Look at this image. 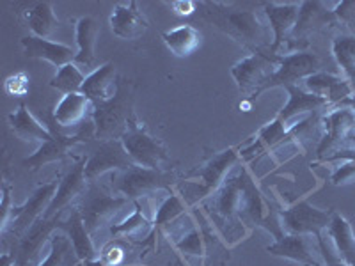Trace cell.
<instances>
[{
	"mask_svg": "<svg viewBox=\"0 0 355 266\" xmlns=\"http://www.w3.org/2000/svg\"><path fill=\"white\" fill-rule=\"evenodd\" d=\"M202 208L222 240L230 245H236L245 238L250 226L272 231L275 240L283 236L268 224V220L272 222L270 213L245 167H234L226 181L202 201Z\"/></svg>",
	"mask_w": 355,
	"mask_h": 266,
	"instance_id": "1",
	"label": "cell"
},
{
	"mask_svg": "<svg viewBox=\"0 0 355 266\" xmlns=\"http://www.w3.org/2000/svg\"><path fill=\"white\" fill-rule=\"evenodd\" d=\"M202 17L250 53L270 48L268 25L252 9H234L222 2H206L202 4Z\"/></svg>",
	"mask_w": 355,
	"mask_h": 266,
	"instance_id": "2",
	"label": "cell"
},
{
	"mask_svg": "<svg viewBox=\"0 0 355 266\" xmlns=\"http://www.w3.org/2000/svg\"><path fill=\"white\" fill-rule=\"evenodd\" d=\"M93 105L94 137L103 142L119 141L133 117V84L126 78H117L114 96Z\"/></svg>",
	"mask_w": 355,
	"mask_h": 266,
	"instance_id": "3",
	"label": "cell"
},
{
	"mask_svg": "<svg viewBox=\"0 0 355 266\" xmlns=\"http://www.w3.org/2000/svg\"><path fill=\"white\" fill-rule=\"evenodd\" d=\"M119 141H121L123 148L135 166L144 167V169L164 170V166L169 163L166 145L162 144L157 137H153L146 130V126L135 119V116L130 119L128 126H126Z\"/></svg>",
	"mask_w": 355,
	"mask_h": 266,
	"instance_id": "4",
	"label": "cell"
},
{
	"mask_svg": "<svg viewBox=\"0 0 355 266\" xmlns=\"http://www.w3.org/2000/svg\"><path fill=\"white\" fill-rule=\"evenodd\" d=\"M320 71V59L315 53L309 52H293L288 55H277L275 61V69L270 77L266 78L261 84V87L256 91L254 98L275 87H291L299 85V82H304L307 77L315 75Z\"/></svg>",
	"mask_w": 355,
	"mask_h": 266,
	"instance_id": "5",
	"label": "cell"
},
{
	"mask_svg": "<svg viewBox=\"0 0 355 266\" xmlns=\"http://www.w3.org/2000/svg\"><path fill=\"white\" fill-rule=\"evenodd\" d=\"M173 183V174L157 169H144L133 166L125 172H119L116 183L117 194H121L128 201L139 202L142 197L155 194L157 190L169 188Z\"/></svg>",
	"mask_w": 355,
	"mask_h": 266,
	"instance_id": "6",
	"label": "cell"
},
{
	"mask_svg": "<svg viewBox=\"0 0 355 266\" xmlns=\"http://www.w3.org/2000/svg\"><path fill=\"white\" fill-rule=\"evenodd\" d=\"M128 202V199L123 197L121 194H109L98 186H91L84 194L82 204L78 208L89 234L93 236V234L100 233L101 227L109 224L110 218L117 211L123 210Z\"/></svg>",
	"mask_w": 355,
	"mask_h": 266,
	"instance_id": "7",
	"label": "cell"
},
{
	"mask_svg": "<svg viewBox=\"0 0 355 266\" xmlns=\"http://www.w3.org/2000/svg\"><path fill=\"white\" fill-rule=\"evenodd\" d=\"M240 157L236 148H227V150L220 151V153L214 154L208 161H205L201 167L194 169L192 172H189L187 179H199L201 185L198 188V201L199 199H206L208 195H211L222 183L226 181L227 176L234 170V166L239 163Z\"/></svg>",
	"mask_w": 355,
	"mask_h": 266,
	"instance_id": "8",
	"label": "cell"
},
{
	"mask_svg": "<svg viewBox=\"0 0 355 266\" xmlns=\"http://www.w3.org/2000/svg\"><path fill=\"white\" fill-rule=\"evenodd\" d=\"M332 211H322L311 204L309 201H299L286 210L279 211L281 226L291 234H315L322 236V231L331 224Z\"/></svg>",
	"mask_w": 355,
	"mask_h": 266,
	"instance_id": "9",
	"label": "cell"
},
{
	"mask_svg": "<svg viewBox=\"0 0 355 266\" xmlns=\"http://www.w3.org/2000/svg\"><path fill=\"white\" fill-rule=\"evenodd\" d=\"M275 61H277V55L258 52L250 53L249 57L236 62L231 68V75H233L240 93L254 98L256 91L261 87L263 82L274 73Z\"/></svg>",
	"mask_w": 355,
	"mask_h": 266,
	"instance_id": "10",
	"label": "cell"
},
{
	"mask_svg": "<svg viewBox=\"0 0 355 266\" xmlns=\"http://www.w3.org/2000/svg\"><path fill=\"white\" fill-rule=\"evenodd\" d=\"M57 192V181L44 183V185L37 186L33 192V195L27 199L21 206L12 208L11 222L9 227L15 236H24L31 227L43 218V215L49 210L50 202H52L53 195Z\"/></svg>",
	"mask_w": 355,
	"mask_h": 266,
	"instance_id": "11",
	"label": "cell"
},
{
	"mask_svg": "<svg viewBox=\"0 0 355 266\" xmlns=\"http://www.w3.org/2000/svg\"><path fill=\"white\" fill-rule=\"evenodd\" d=\"M133 166L135 163L125 151L121 141H105L94 151L93 157L85 161V179L93 185L98 177L110 172V170L125 172Z\"/></svg>",
	"mask_w": 355,
	"mask_h": 266,
	"instance_id": "12",
	"label": "cell"
},
{
	"mask_svg": "<svg viewBox=\"0 0 355 266\" xmlns=\"http://www.w3.org/2000/svg\"><path fill=\"white\" fill-rule=\"evenodd\" d=\"M322 125L323 135L316 148V154L320 158L325 157V153H331L339 142H345V139L354 132L355 110L347 105H336L331 112L322 117Z\"/></svg>",
	"mask_w": 355,
	"mask_h": 266,
	"instance_id": "13",
	"label": "cell"
},
{
	"mask_svg": "<svg viewBox=\"0 0 355 266\" xmlns=\"http://www.w3.org/2000/svg\"><path fill=\"white\" fill-rule=\"evenodd\" d=\"M49 128L52 132V139L40 144L36 153H33L31 157L21 161L27 169L37 170L41 167L49 166V163H53V161H61L62 158H66L68 151L71 148H75L77 144H80L85 137L84 132L77 133V135H62L61 132H57V125L53 119Z\"/></svg>",
	"mask_w": 355,
	"mask_h": 266,
	"instance_id": "14",
	"label": "cell"
},
{
	"mask_svg": "<svg viewBox=\"0 0 355 266\" xmlns=\"http://www.w3.org/2000/svg\"><path fill=\"white\" fill-rule=\"evenodd\" d=\"M299 2H288V4L265 2L263 4V12L268 18V25H270L272 33H274V41H272L270 48H268L272 55H279V50L290 41L297 18H299Z\"/></svg>",
	"mask_w": 355,
	"mask_h": 266,
	"instance_id": "15",
	"label": "cell"
},
{
	"mask_svg": "<svg viewBox=\"0 0 355 266\" xmlns=\"http://www.w3.org/2000/svg\"><path fill=\"white\" fill-rule=\"evenodd\" d=\"M85 185H87V179H85V160H78L71 167V170L62 177L59 186H57V192L53 195L52 202H50L49 210L43 215L44 220L59 218V215H61L64 208H68L78 195H84L87 192Z\"/></svg>",
	"mask_w": 355,
	"mask_h": 266,
	"instance_id": "16",
	"label": "cell"
},
{
	"mask_svg": "<svg viewBox=\"0 0 355 266\" xmlns=\"http://www.w3.org/2000/svg\"><path fill=\"white\" fill-rule=\"evenodd\" d=\"M110 28L114 36L119 39L135 41L141 39L148 28L150 21L144 17V12L139 9L137 2H128V4H117L110 15Z\"/></svg>",
	"mask_w": 355,
	"mask_h": 266,
	"instance_id": "17",
	"label": "cell"
},
{
	"mask_svg": "<svg viewBox=\"0 0 355 266\" xmlns=\"http://www.w3.org/2000/svg\"><path fill=\"white\" fill-rule=\"evenodd\" d=\"M21 46H24L25 55L27 57L46 61L59 69L64 68L66 64L75 62V57H77V52L71 46H68V44L43 39V37L37 36L21 37Z\"/></svg>",
	"mask_w": 355,
	"mask_h": 266,
	"instance_id": "18",
	"label": "cell"
},
{
	"mask_svg": "<svg viewBox=\"0 0 355 266\" xmlns=\"http://www.w3.org/2000/svg\"><path fill=\"white\" fill-rule=\"evenodd\" d=\"M304 89L307 93H313L316 96L323 98V100H327L331 107H336L338 103H341V101L354 94V89L348 84L347 78L323 71L307 77L304 80Z\"/></svg>",
	"mask_w": 355,
	"mask_h": 266,
	"instance_id": "19",
	"label": "cell"
},
{
	"mask_svg": "<svg viewBox=\"0 0 355 266\" xmlns=\"http://www.w3.org/2000/svg\"><path fill=\"white\" fill-rule=\"evenodd\" d=\"M57 226H61V220H59V218H53V220H44V218H41L40 222H36V224L21 236L17 254H12L11 258V266H27L28 263L33 261V258L40 252L43 243L49 238H52V233L55 231Z\"/></svg>",
	"mask_w": 355,
	"mask_h": 266,
	"instance_id": "20",
	"label": "cell"
},
{
	"mask_svg": "<svg viewBox=\"0 0 355 266\" xmlns=\"http://www.w3.org/2000/svg\"><path fill=\"white\" fill-rule=\"evenodd\" d=\"M336 20L338 18H336L334 11H327L322 2H300L299 18H297L291 37L299 41L302 37H307L309 34L318 33V30H322L323 27H327Z\"/></svg>",
	"mask_w": 355,
	"mask_h": 266,
	"instance_id": "21",
	"label": "cell"
},
{
	"mask_svg": "<svg viewBox=\"0 0 355 266\" xmlns=\"http://www.w3.org/2000/svg\"><path fill=\"white\" fill-rule=\"evenodd\" d=\"M288 93V103L281 109V112L277 114V117L284 125L295 119V117L306 116V114L316 112V110L327 109L329 101L323 100V98L316 96L313 93H307L306 89H302L300 85H291L286 87Z\"/></svg>",
	"mask_w": 355,
	"mask_h": 266,
	"instance_id": "22",
	"label": "cell"
},
{
	"mask_svg": "<svg viewBox=\"0 0 355 266\" xmlns=\"http://www.w3.org/2000/svg\"><path fill=\"white\" fill-rule=\"evenodd\" d=\"M61 229L66 231L69 242H71L73 245V252L77 254V258L80 259V261H96L98 254L96 249H94L93 238H91V234H89L84 220H82V215L78 208H75V210L69 213L68 220L61 222Z\"/></svg>",
	"mask_w": 355,
	"mask_h": 266,
	"instance_id": "23",
	"label": "cell"
},
{
	"mask_svg": "<svg viewBox=\"0 0 355 266\" xmlns=\"http://www.w3.org/2000/svg\"><path fill=\"white\" fill-rule=\"evenodd\" d=\"M266 252L272 256H277V258L290 259V261L299 263V265L304 266H322V263L313 258L306 236H302V234H283L272 245L266 247Z\"/></svg>",
	"mask_w": 355,
	"mask_h": 266,
	"instance_id": "24",
	"label": "cell"
},
{
	"mask_svg": "<svg viewBox=\"0 0 355 266\" xmlns=\"http://www.w3.org/2000/svg\"><path fill=\"white\" fill-rule=\"evenodd\" d=\"M116 84V66L112 62H107V64H101L100 68H96L91 75L85 77L80 93L87 96L93 103H103V101H109L114 96Z\"/></svg>",
	"mask_w": 355,
	"mask_h": 266,
	"instance_id": "25",
	"label": "cell"
},
{
	"mask_svg": "<svg viewBox=\"0 0 355 266\" xmlns=\"http://www.w3.org/2000/svg\"><path fill=\"white\" fill-rule=\"evenodd\" d=\"M93 101L82 93H73L62 96L53 109L52 119L59 126H75L82 123L87 116H93Z\"/></svg>",
	"mask_w": 355,
	"mask_h": 266,
	"instance_id": "26",
	"label": "cell"
},
{
	"mask_svg": "<svg viewBox=\"0 0 355 266\" xmlns=\"http://www.w3.org/2000/svg\"><path fill=\"white\" fill-rule=\"evenodd\" d=\"M8 121L12 133L25 142H40V144H43V142L52 139L50 128H44L24 103L18 107L17 112L9 114Z\"/></svg>",
	"mask_w": 355,
	"mask_h": 266,
	"instance_id": "27",
	"label": "cell"
},
{
	"mask_svg": "<svg viewBox=\"0 0 355 266\" xmlns=\"http://www.w3.org/2000/svg\"><path fill=\"white\" fill-rule=\"evenodd\" d=\"M327 233L332 238V242H334L336 249H338L339 258L343 259L347 265L355 266V234L350 222L343 215L338 213V211H332Z\"/></svg>",
	"mask_w": 355,
	"mask_h": 266,
	"instance_id": "28",
	"label": "cell"
},
{
	"mask_svg": "<svg viewBox=\"0 0 355 266\" xmlns=\"http://www.w3.org/2000/svg\"><path fill=\"white\" fill-rule=\"evenodd\" d=\"M25 20H27L28 28L33 30V36L43 37V39L53 36L62 25L50 2H37L31 6L25 12Z\"/></svg>",
	"mask_w": 355,
	"mask_h": 266,
	"instance_id": "29",
	"label": "cell"
},
{
	"mask_svg": "<svg viewBox=\"0 0 355 266\" xmlns=\"http://www.w3.org/2000/svg\"><path fill=\"white\" fill-rule=\"evenodd\" d=\"M75 33H77V44H78L75 64L91 68V66L94 64V46H96L100 27H98V24L94 21V18L84 17L77 21V25H75Z\"/></svg>",
	"mask_w": 355,
	"mask_h": 266,
	"instance_id": "30",
	"label": "cell"
},
{
	"mask_svg": "<svg viewBox=\"0 0 355 266\" xmlns=\"http://www.w3.org/2000/svg\"><path fill=\"white\" fill-rule=\"evenodd\" d=\"M162 39L167 48L176 57H189L194 53L201 44V33L194 25H180L162 34Z\"/></svg>",
	"mask_w": 355,
	"mask_h": 266,
	"instance_id": "31",
	"label": "cell"
},
{
	"mask_svg": "<svg viewBox=\"0 0 355 266\" xmlns=\"http://www.w3.org/2000/svg\"><path fill=\"white\" fill-rule=\"evenodd\" d=\"M290 139L291 137L290 132H288V126L275 116L265 128L259 130L258 139H256L254 144L250 145V148H247V150H243L240 154H242V157H250V154L263 153V151L268 150V148H274V145L281 144V142L284 141H290Z\"/></svg>",
	"mask_w": 355,
	"mask_h": 266,
	"instance_id": "32",
	"label": "cell"
},
{
	"mask_svg": "<svg viewBox=\"0 0 355 266\" xmlns=\"http://www.w3.org/2000/svg\"><path fill=\"white\" fill-rule=\"evenodd\" d=\"M187 211H189L187 210V202L178 194H171L169 197L164 199L162 204L158 206V210L153 218V226H151L153 236H158L162 231H166L178 218L185 217Z\"/></svg>",
	"mask_w": 355,
	"mask_h": 266,
	"instance_id": "33",
	"label": "cell"
},
{
	"mask_svg": "<svg viewBox=\"0 0 355 266\" xmlns=\"http://www.w3.org/2000/svg\"><path fill=\"white\" fill-rule=\"evenodd\" d=\"M332 53L355 93V36L336 37L332 41Z\"/></svg>",
	"mask_w": 355,
	"mask_h": 266,
	"instance_id": "34",
	"label": "cell"
},
{
	"mask_svg": "<svg viewBox=\"0 0 355 266\" xmlns=\"http://www.w3.org/2000/svg\"><path fill=\"white\" fill-rule=\"evenodd\" d=\"M85 77L84 73L78 69V66L75 62L71 64H66L64 68H61L57 71L55 77L50 80V87L61 91L62 94H73V93H80L82 85H84Z\"/></svg>",
	"mask_w": 355,
	"mask_h": 266,
	"instance_id": "35",
	"label": "cell"
},
{
	"mask_svg": "<svg viewBox=\"0 0 355 266\" xmlns=\"http://www.w3.org/2000/svg\"><path fill=\"white\" fill-rule=\"evenodd\" d=\"M174 247L183 256H196L205 259L206 256V238L199 227H190L189 231L174 240Z\"/></svg>",
	"mask_w": 355,
	"mask_h": 266,
	"instance_id": "36",
	"label": "cell"
},
{
	"mask_svg": "<svg viewBox=\"0 0 355 266\" xmlns=\"http://www.w3.org/2000/svg\"><path fill=\"white\" fill-rule=\"evenodd\" d=\"M73 245L68 234H52L50 238V252L37 266H66V259L71 252Z\"/></svg>",
	"mask_w": 355,
	"mask_h": 266,
	"instance_id": "37",
	"label": "cell"
},
{
	"mask_svg": "<svg viewBox=\"0 0 355 266\" xmlns=\"http://www.w3.org/2000/svg\"><path fill=\"white\" fill-rule=\"evenodd\" d=\"M150 226H153V224L142 215L141 204L135 202V211H133V215H130L128 218H125V220L116 224V226H110V233L114 236H126V234L141 233V231H144L146 227Z\"/></svg>",
	"mask_w": 355,
	"mask_h": 266,
	"instance_id": "38",
	"label": "cell"
},
{
	"mask_svg": "<svg viewBox=\"0 0 355 266\" xmlns=\"http://www.w3.org/2000/svg\"><path fill=\"white\" fill-rule=\"evenodd\" d=\"M332 185H347V183L355 181V160H348L338 167L332 174Z\"/></svg>",
	"mask_w": 355,
	"mask_h": 266,
	"instance_id": "39",
	"label": "cell"
},
{
	"mask_svg": "<svg viewBox=\"0 0 355 266\" xmlns=\"http://www.w3.org/2000/svg\"><path fill=\"white\" fill-rule=\"evenodd\" d=\"M0 213H2V220H0V229L2 233H8L9 222H11V186L4 185L2 188V206H0Z\"/></svg>",
	"mask_w": 355,
	"mask_h": 266,
	"instance_id": "40",
	"label": "cell"
},
{
	"mask_svg": "<svg viewBox=\"0 0 355 266\" xmlns=\"http://www.w3.org/2000/svg\"><path fill=\"white\" fill-rule=\"evenodd\" d=\"M334 15L338 20L345 21L352 28L355 27V2H339L334 9Z\"/></svg>",
	"mask_w": 355,
	"mask_h": 266,
	"instance_id": "41",
	"label": "cell"
},
{
	"mask_svg": "<svg viewBox=\"0 0 355 266\" xmlns=\"http://www.w3.org/2000/svg\"><path fill=\"white\" fill-rule=\"evenodd\" d=\"M318 245H320V252H322L323 256V261H325V265L327 266H350L347 265L343 259L339 258V256L332 254L331 249H329L327 243H325V240H323V236H318Z\"/></svg>",
	"mask_w": 355,
	"mask_h": 266,
	"instance_id": "42",
	"label": "cell"
},
{
	"mask_svg": "<svg viewBox=\"0 0 355 266\" xmlns=\"http://www.w3.org/2000/svg\"><path fill=\"white\" fill-rule=\"evenodd\" d=\"M196 6L198 4L192 2V0H176V2H171L173 12L178 15V17H190L196 11Z\"/></svg>",
	"mask_w": 355,
	"mask_h": 266,
	"instance_id": "43",
	"label": "cell"
},
{
	"mask_svg": "<svg viewBox=\"0 0 355 266\" xmlns=\"http://www.w3.org/2000/svg\"><path fill=\"white\" fill-rule=\"evenodd\" d=\"M338 105H347V107H352V109L355 110V93L352 94V96H348L347 100L341 101V103H338Z\"/></svg>",
	"mask_w": 355,
	"mask_h": 266,
	"instance_id": "44",
	"label": "cell"
},
{
	"mask_svg": "<svg viewBox=\"0 0 355 266\" xmlns=\"http://www.w3.org/2000/svg\"><path fill=\"white\" fill-rule=\"evenodd\" d=\"M345 142H347V144L350 145V148H354V150H355V132H352L350 135H348V137L345 139Z\"/></svg>",
	"mask_w": 355,
	"mask_h": 266,
	"instance_id": "45",
	"label": "cell"
},
{
	"mask_svg": "<svg viewBox=\"0 0 355 266\" xmlns=\"http://www.w3.org/2000/svg\"><path fill=\"white\" fill-rule=\"evenodd\" d=\"M202 266H206V265H202Z\"/></svg>",
	"mask_w": 355,
	"mask_h": 266,
	"instance_id": "46",
	"label": "cell"
}]
</instances>
